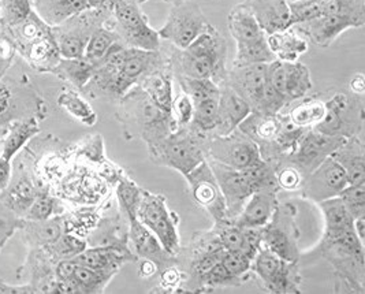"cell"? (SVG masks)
<instances>
[{"label":"cell","instance_id":"1","mask_svg":"<svg viewBox=\"0 0 365 294\" xmlns=\"http://www.w3.org/2000/svg\"><path fill=\"white\" fill-rule=\"evenodd\" d=\"M227 41L222 33L210 24L205 31L185 49H174L167 55L174 77L210 78L219 86L225 85Z\"/></svg>","mask_w":365,"mask_h":294},{"label":"cell","instance_id":"2","mask_svg":"<svg viewBox=\"0 0 365 294\" xmlns=\"http://www.w3.org/2000/svg\"><path fill=\"white\" fill-rule=\"evenodd\" d=\"M116 119L126 140H143L148 152L177 131L171 114L160 110L138 85L118 101Z\"/></svg>","mask_w":365,"mask_h":294},{"label":"cell","instance_id":"3","mask_svg":"<svg viewBox=\"0 0 365 294\" xmlns=\"http://www.w3.org/2000/svg\"><path fill=\"white\" fill-rule=\"evenodd\" d=\"M3 32L11 39L17 52L37 71L52 73L62 58L52 26L38 16L36 10Z\"/></svg>","mask_w":365,"mask_h":294},{"label":"cell","instance_id":"4","mask_svg":"<svg viewBox=\"0 0 365 294\" xmlns=\"http://www.w3.org/2000/svg\"><path fill=\"white\" fill-rule=\"evenodd\" d=\"M210 140L189 126L178 128L148 153L153 163L171 167L185 177L207 159Z\"/></svg>","mask_w":365,"mask_h":294},{"label":"cell","instance_id":"5","mask_svg":"<svg viewBox=\"0 0 365 294\" xmlns=\"http://www.w3.org/2000/svg\"><path fill=\"white\" fill-rule=\"evenodd\" d=\"M114 29L125 47L158 51L162 47L160 36L150 25V19L141 4L129 0L119 1L113 7Z\"/></svg>","mask_w":365,"mask_h":294},{"label":"cell","instance_id":"6","mask_svg":"<svg viewBox=\"0 0 365 294\" xmlns=\"http://www.w3.org/2000/svg\"><path fill=\"white\" fill-rule=\"evenodd\" d=\"M113 10L89 7L62 22L52 26L58 49L62 58H83L86 44L98 28H100Z\"/></svg>","mask_w":365,"mask_h":294},{"label":"cell","instance_id":"7","mask_svg":"<svg viewBox=\"0 0 365 294\" xmlns=\"http://www.w3.org/2000/svg\"><path fill=\"white\" fill-rule=\"evenodd\" d=\"M137 219L159 240L168 255L174 256L178 252V220L175 213L167 208L166 197L144 191Z\"/></svg>","mask_w":365,"mask_h":294},{"label":"cell","instance_id":"8","mask_svg":"<svg viewBox=\"0 0 365 294\" xmlns=\"http://www.w3.org/2000/svg\"><path fill=\"white\" fill-rule=\"evenodd\" d=\"M211 22L204 16L199 3L182 1L173 4L165 25L158 31L162 40L173 47L185 49L190 46Z\"/></svg>","mask_w":365,"mask_h":294},{"label":"cell","instance_id":"9","mask_svg":"<svg viewBox=\"0 0 365 294\" xmlns=\"http://www.w3.org/2000/svg\"><path fill=\"white\" fill-rule=\"evenodd\" d=\"M296 215L297 208L292 204L278 206L271 220L262 228V246L290 263H297L299 256Z\"/></svg>","mask_w":365,"mask_h":294},{"label":"cell","instance_id":"10","mask_svg":"<svg viewBox=\"0 0 365 294\" xmlns=\"http://www.w3.org/2000/svg\"><path fill=\"white\" fill-rule=\"evenodd\" d=\"M360 98L356 95L349 98L345 93H335L324 101L326 114L314 129L329 136H357L364 125V103Z\"/></svg>","mask_w":365,"mask_h":294},{"label":"cell","instance_id":"11","mask_svg":"<svg viewBox=\"0 0 365 294\" xmlns=\"http://www.w3.org/2000/svg\"><path fill=\"white\" fill-rule=\"evenodd\" d=\"M296 264L286 262L266 246H260L252 260L250 271L271 293H299V277Z\"/></svg>","mask_w":365,"mask_h":294},{"label":"cell","instance_id":"12","mask_svg":"<svg viewBox=\"0 0 365 294\" xmlns=\"http://www.w3.org/2000/svg\"><path fill=\"white\" fill-rule=\"evenodd\" d=\"M207 158L240 171L263 161L259 146L238 129L227 136L212 137Z\"/></svg>","mask_w":365,"mask_h":294},{"label":"cell","instance_id":"13","mask_svg":"<svg viewBox=\"0 0 365 294\" xmlns=\"http://www.w3.org/2000/svg\"><path fill=\"white\" fill-rule=\"evenodd\" d=\"M348 137L329 136L324 133L307 129L301 136L296 149L283 161L296 166L304 174H309L326 158L331 156L332 152L341 147Z\"/></svg>","mask_w":365,"mask_h":294},{"label":"cell","instance_id":"14","mask_svg":"<svg viewBox=\"0 0 365 294\" xmlns=\"http://www.w3.org/2000/svg\"><path fill=\"white\" fill-rule=\"evenodd\" d=\"M348 185L345 170L329 156L302 182V197L317 204L323 200L338 196Z\"/></svg>","mask_w":365,"mask_h":294},{"label":"cell","instance_id":"15","mask_svg":"<svg viewBox=\"0 0 365 294\" xmlns=\"http://www.w3.org/2000/svg\"><path fill=\"white\" fill-rule=\"evenodd\" d=\"M267 73L271 85L290 103L305 98L314 86L309 69L299 61L283 62L275 59L268 64Z\"/></svg>","mask_w":365,"mask_h":294},{"label":"cell","instance_id":"16","mask_svg":"<svg viewBox=\"0 0 365 294\" xmlns=\"http://www.w3.org/2000/svg\"><path fill=\"white\" fill-rule=\"evenodd\" d=\"M185 178L192 189V195L196 203L204 207L207 211H210L215 218L216 223L229 222L225 198L222 196L215 176L207 159L189 174H186Z\"/></svg>","mask_w":365,"mask_h":294},{"label":"cell","instance_id":"17","mask_svg":"<svg viewBox=\"0 0 365 294\" xmlns=\"http://www.w3.org/2000/svg\"><path fill=\"white\" fill-rule=\"evenodd\" d=\"M365 21L348 14H331L323 16L293 25V28L301 33L309 43L317 47L326 49L348 29L363 28Z\"/></svg>","mask_w":365,"mask_h":294},{"label":"cell","instance_id":"18","mask_svg":"<svg viewBox=\"0 0 365 294\" xmlns=\"http://www.w3.org/2000/svg\"><path fill=\"white\" fill-rule=\"evenodd\" d=\"M207 162L215 176L222 196L225 198L227 218L232 222L237 215L241 213L247 200L255 191L240 170H234L232 167L219 163L210 158H207Z\"/></svg>","mask_w":365,"mask_h":294},{"label":"cell","instance_id":"19","mask_svg":"<svg viewBox=\"0 0 365 294\" xmlns=\"http://www.w3.org/2000/svg\"><path fill=\"white\" fill-rule=\"evenodd\" d=\"M267 67L268 64L232 67L227 73L226 83L248 103L252 113L259 110L269 82Z\"/></svg>","mask_w":365,"mask_h":294},{"label":"cell","instance_id":"20","mask_svg":"<svg viewBox=\"0 0 365 294\" xmlns=\"http://www.w3.org/2000/svg\"><path fill=\"white\" fill-rule=\"evenodd\" d=\"M133 85L126 81L116 66L110 61H101L89 82L83 86V92L91 98H100L104 101H119Z\"/></svg>","mask_w":365,"mask_h":294},{"label":"cell","instance_id":"21","mask_svg":"<svg viewBox=\"0 0 365 294\" xmlns=\"http://www.w3.org/2000/svg\"><path fill=\"white\" fill-rule=\"evenodd\" d=\"M277 192L278 189L255 191L232 223L241 229L266 226L278 207Z\"/></svg>","mask_w":365,"mask_h":294},{"label":"cell","instance_id":"22","mask_svg":"<svg viewBox=\"0 0 365 294\" xmlns=\"http://www.w3.org/2000/svg\"><path fill=\"white\" fill-rule=\"evenodd\" d=\"M248 103L241 98L227 83L220 86L217 104V122L212 137L227 136L238 129L240 123L250 114ZM211 137V138H212Z\"/></svg>","mask_w":365,"mask_h":294},{"label":"cell","instance_id":"23","mask_svg":"<svg viewBox=\"0 0 365 294\" xmlns=\"http://www.w3.org/2000/svg\"><path fill=\"white\" fill-rule=\"evenodd\" d=\"M244 3L266 34L281 32L293 25L289 0H244Z\"/></svg>","mask_w":365,"mask_h":294},{"label":"cell","instance_id":"24","mask_svg":"<svg viewBox=\"0 0 365 294\" xmlns=\"http://www.w3.org/2000/svg\"><path fill=\"white\" fill-rule=\"evenodd\" d=\"M227 26L237 49L259 44L267 40V34L260 28L247 4L242 1L234 6L227 16Z\"/></svg>","mask_w":365,"mask_h":294},{"label":"cell","instance_id":"25","mask_svg":"<svg viewBox=\"0 0 365 294\" xmlns=\"http://www.w3.org/2000/svg\"><path fill=\"white\" fill-rule=\"evenodd\" d=\"M134 256L125 248L115 245H100L86 248L81 253H78L73 260L93 270L115 273L119 267L128 260H133Z\"/></svg>","mask_w":365,"mask_h":294},{"label":"cell","instance_id":"26","mask_svg":"<svg viewBox=\"0 0 365 294\" xmlns=\"http://www.w3.org/2000/svg\"><path fill=\"white\" fill-rule=\"evenodd\" d=\"M138 86L160 110L171 114L174 100V74L168 62L166 66L152 71L145 78H143Z\"/></svg>","mask_w":365,"mask_h":294},{"label":"cell","instance_id":"27","mask_svg":"<svg viewBox=\"0 0 365 294\" xmlns=\"http://www.w3.org/2000/svg\"><path fill=\"white\" fill-rule=\"evenodd\" d=\"M331 158L345 170L349 185L364 182V143L359 136L348 137L341 147L332 152Z\"/></svg>","mask_w":365,"mask_h":294},{"label":"cell","instance_id":"28","mask_svg":"<svg viewBox=\"0 0 365 294\" xmlns=\"http://www.w3.org/2000/svg\"><path fill=\"white\" fill-rule=\"evenodd\" d=\"M267 43L274 58L283 62H297L309 49V41L293 26L281 32L267 34Z\"/></svg>","mask_w":365,"mask_h":294},{"label":"cell","instance_id":"29","mask_svg":"<svg viewBox=\"0 0 365 294\" xmlns=\"http://www.w3.org/2000/svg\"><path fill=\"white\" fill-rule=\"evenodd\" d=\"M130 229H129V238L133 248L135 256L141 259H147L155 263L158 268L168 262L171 255H168L166 249L159 243V240L147 229L144 225L138 222V219L129 220Z\"/></svg>","mask_w":365,"mask_h":294},{"label":"cell","instance_id":"30","mask_svg":"<svg viewBox=\"0 0 365 294\" xmlns=\"http://www.w3.org/2000/svg\"><path fill=\"white\" fill-rule=\"evenodd\" d=\"M38 192L40 188H37V185L31 177H19L13 183L10 182L7 189L0 193V206L24 218L25 213L31 208V206L34 204V198Z\"/></svg>","mask_w":365,"mask_h":294},{"label":"cell","instance_id":"31","mask_svg":"<svg viewBox=\"0 0 365 294\" xmlns=\"http://www.w3.org/2000/svg\"><path fill=\"white\" fill-rule=\"evenodd\" d=\"M24 240L31 248H40L53 244L65 233V220L53 216L46 220H26L19 230Z\"/></svg>","mask_w":365,"mask_h":294},{"label":"cell","instance_id":"32","mask_svg":"<svg viewBox=\"0 0 365 294\" xmlns=\"http://www.w3.org/2000/svg\"><path fill=\"white\" fill-rule=\"evenodd\" d=\"M34 10L50 26H56L83 10L89 9L88 0H32Z\"/></svg>","mask_w":365,"mask_h":294},{"label":"cell","instance_id":"33","mask_svg":"<svg viewBox=\"0 0 365 294\" xmlns=\"http://www.w3.org/2000/svg\"><path fill=\"white\" fill-rule=\"evenodd\" d=\"M40 131V126L36 118L14 122L1 141L0 156L13 161L18 152L25 147L34 136Z\"/></svg>","mask_w":365,"mask_h":294},{"label":"cell","instance_id":"34","mask_svg":"<svg viewBox=\"0 0 365 294\" xmlns=\"http://www.w3.org/2000/svg\"><path fill=\"white\" fill-rule=\"evenodd\" d=\"M95 70L96 65L89 62L86 58H61L52 70V74L83 91V86L92 78Z\"/></svg>","mask_w":365,"mask_h":294},{"label":"cell","instance_id":"35","mask_svg":"<svg viewBox=\"0 0 365 294\" xmlns=\"http://www.w3.org/2000/svg\"><path fill=\"white\" fill-rule=\"evenodd\" d=\"M294 106L286 113L290 122L299 128L314 129L326 114V103L320 98H302L292 101Z\"/></svg>","mask_w":365,"mask_h":294},{"label":"cell","instance_id":"36","mask_svg":"<svg viewBox=\"0 0 365 294\" xmlns=\"http://www.w3.org/2000/svg\"><path fill=\"white\" fill-rule=\"evenodd\" d=\"M324 216V235H334L353 229V216L339 197H331L317 203Z\"/></svg>","mask_w":365,"mask_h":294},{"label":"cell","instance_id":"37","mask_svg":"<svg viewBox=\"0 0 365 294\" xmlns=\"http://www.w3.org/2000/svg\"><path fill=\"white\" fill-rule=\"evenodd\" d=\"M118 41H120V40L114 29V18L111 14L100 28L92 33V36L86 44L83 58H86L93 65L98 66L100 61L108 54V51Z\"/></svg>","mask_w":365,"mask_h":294},{"label":"cell","instance_id":"38","mask_svg":"<svg viewBox=\"0 0 365 294\" xmlns=\"http://www.w3.org/2000/svg\"><path fill=\"white\" fill-rule=\"evenodd\" d=\"M58 106L63 108L67 114L78 119L86 126H95L98 122V114L89 104L86 98H83L78 92L73 89H65L61 92L56 100Z\"/></svg>","mask_w":365,"mask_h":294},{"label":"cell","instance_id":"39","mask_svg":"<svg viewBox=\"0 0 365 294\" xmlns=\"http://www.w3.org/2000/svg\"><path fill=\"white\" fill-rule=\"evenodd\" d=\"M217 104L219 98H205L195 103V114L189 128L211 138L217 122Z\"/></svg>","mask_w":365,"mask_h":294},{"label":"cell","instance_id":"40","mask_svg":"<svg viewBox=\"0 0 365 294\" xmlns=\"http://www.w3.org/2000/svg\"><path fill=\"white\" fill-rule=\"evenodd\" d=\"M143 192L140 186H137L133 181L120 178L116 186V198L119 204V210L128 218V220L137 219V211L143 198Z\"/></svg>","mask_w":365,"mask_h":294},{"label":"cell","instance_id":"41","mask_svg":"<svg viewBox=\"0 0 365 294\" xmlns=\"http://www.w3.org/2000/svg\"><path fill=\"white\" fill-rule=\"evenodd\" d=\"M185 92L193 103L210 98L220 96V86L210 78H192V77H175Z\"/></svg>","mask_w":365,"mask_h":294},{"label":"cell","instance_id":"42","mask_svg":"<svg viewBox=\"0 0 365 294\" xmlns=\"http://www.w3.org/2000/svg\"><path fill=\"white\" fill-rule=\"evenodd\" d=\"M34 10L32 0H0V29L14 26Z\"/></svg>","mask_w":365,"mask_h":294},{"label":"cell","instance_id":"43","mask_svg":"<svg viewBox=\"0 0 365 294\" xmlns=\"http://www.w3.org/2000/svg\"><path fill=\"white\" fill-rule=\"evenodd\" d=\"M43 248L50 253L51 258L58 263L63 259L76 258L78 253L83 252V249H86L88 245L78 237L66 233V234H62L53 244L43 246Z\"/></svg>","mask_w":365,"mask_h":294},{"label":"cell","instance_id":"44","mask_svg":"<svg viewBox=\"0 0 365 294\" xmlns=\"http://www.w3.org/2000/svg\"><path fill=\"white\" fill-rule=\"evenodd\" d=\"M59 213H62L61 203L55 198L50 196L46 191L40 189L37 196L34 198V204L25 213L24 219L26 220H46L53 216H58Z\"/></svg>","mask_w":365,"mask_h":294},{"label":"cell","instance_id":"45","mask_svg":"<svg viewBox=\"0 0 365 294\" xmlns=\"http://www.w3.org/2000/svg\"><path fill=\"white\" fill-rule=\"evenodd\" d=\"M338 197L342 200L349 213L354 218L365 215V183L348 185Z\"/></svg>","mask_w":365,"mask_h":294},{"label":"cell","instance_id":"46","mask_svg":"<svg viewBox=\"0 0 365 294\" xmlns=\"http://www.w3.org/2000/svg\"><path fill=\"white\" fill-rule=\"evenodd\" d=\"M219 231H217V238L222 248L225 250H245V235L244 230L234 225L232 222H223L217 223Z\"/></svg>","mask_w":365,"mask_h":294},{"label":"cell","instance_id":"47","mask_svg":"<svg viewBox=\"0 0 365 294\" xmlns=\"http://www.w3.org/2000/svg\"><path fill=\"white\" fill-rule=\"evenodd\" d=\"M195 114V103L185 92H180L174 100L171 107V116L178 128H186L190 125Z\"/></svg>","mask_w":365,"mask_h":294},{"label":"cell","instance_id":"48","mask_svg":"<svg viewBox=\"0 0 365 294\" xmlns=\"http://www.w3.org/2000/svg\"><path fill=\"white\" fill-rule=\"evenodd\" d=\"M200 280L202 286L207 288H226V286H237L240 285L241 279L235 278L232 275L222 262L216 263L214 267H211L207 273H204Z\"/></svg>","mask_w":365,"mask_h":294},{"label":"cell","instance_id":"49","mask_svg":"<svg viewBox=\"0 0 365 294\" xmlns=\"http://www.w3.org/2000/svg\"><path fill=\"white\" fill-rule=\"evenodd\" d=\"M275 167V177L279 188L284 191H294L299 189L304 182V176L296 166H293L286 161H282Z\"/></svg>","mask_w":365,"mask_h":294},{"label":"cell","instance_id":"50","mask_svg":"<svg viewBox=\"0 0 365 294\" xmlns=\"http://www.w3.org/2000/svg\"><path fill=\"white\" fill-rule=\"evenodd\" d=\"M252 260L250 255L242 250H226L222 258V264L235 278L241 279L250 273Z\"/></svg>","mask_w":365,"mask_h":294},{"label":"cell","instance_id":"51","mask_svg":"<svg viewBox=\"0 0 365 294\" xmlns=\"http://www.w3.org/2000/svg\"><path fill=\"white\" fill-rule=\"evenodd\" d=\"M24 222V218L0 206V250L17 231L22 229Z\"/></svg>","mask_w":365,"mask_h":294},{"label":"cell","instance_id":"52","mask_svg":"<svg viewBox=\"0 0 365 294\" xmlns=\"http://www.w3.org/2000/svg\"><path fill=\"white\" fill-rule=\"evenodd\" d=\"M17 49L11 39L0 29V81L14 64Z\"/></svg>","mask_w":365,"mask_h":294},{"label":"cell","instance_id":"53","mask_svg":"<svg viewBox=\"0 0 365 294\" xmlns=\"http://www.w3.org/2000/svg\"><path fill=\"white\" fill-rule=\"evenodd\" d=\"M11 180H13L11 161L0 156V193L7 189Z\"/></svg>","mask_w":365,"mask_h":294},{"label":"cell","instance_id":"54","mask_svg":"<svg viewBox=\"0 0 365 294\" xmlns=\"http://www.w3.org/2000/svg\"><path fill=\"white\" fill-rule=\"evenodd\" d=\"M11 106V91L7 85L0 81V119L10 110Z\"/></svg>","mask_w":365,"mask_h":294},{"label":"cell","instance_id":"55","mask_svg":"<svg viewBox=\"0 0 365 294\" xmlns=\"http://www.w3.org/2000/svg\"><path fill=\"white\" fill-rule=\"evenodd\" d=\"M180 278H181V275L174 267H167L162 274V282L167 288L177 286L180 283Z\"/></svg>","mask_w":365,"mask_h":294},{"label":"cell","instance_id":"56","mask_svg":"<svg viewBox=\"0 0 365 294\" xmlns=\"http://www.w3.org/2000/svg\"><path fill=\"white\" fill-rule=\"evenodd\" d=\"M350 92L356 96H364L365 92V77L364 74H356L349 83Z\"/></svg>","mask_w":365,"mask_h":294},{"label":"cell","instance_id":"57","mask_svg":"<svg viewBox=\"0 0 365 294\" xmlns=\"http://www.w3.org/2000/svg\"><path fill=\"white\" fill-rule=\"evenodd\" d=\"M119 1H129V0H88L91 7H95V9H108V10H113V7ZM134 1L143 4L147 0H134Z\"/></svg>","mask_w":365,"mask_h":294},{"label":"cell","instance_id":"58","mask_svg":"<svg viewBox=\"0 0 365 294\" xmlns=\"http://www.w3.org/2000/svg\"><path fill=\"white\" fill-rule=\"evenodd\" d=\"M156 271H158V265L155 263L143 259V262L140 264V275L141 277L148 278V277H152Z\"/></svg>","mask_w":365,"mask_h":294},{"label":"cell","instance_id":"59","mask_svg":"<svg viewBox=\"0 0 365 294\" xmlns=\"http://www.w3.org/2000/svg\"><path fill=\"white\" fill-rule=\"evenodd\" d=\"M353 229L356 235L359 237V240L364 244L365 241V215L364 216H359L353 219Z\"/></svg>","mask_w":365,"mask_h":294},{"label":"cell","instance_id":"60","mask_svg":"<svg viewBox=\"0 0 365 294\" xmlns=\"http://www.w3.org/2000/svg\"><path fill=\"white\" fill-rule=\"evenodd\" d=\"M162 1H166V3H170L173 6V4L182 3V1H196V3H200V1H223V0H162Z\"/></svg>","mask_w":365,"mask_h":294},{"label":"cell","instance_id":"61","mask_svg":"<svg viewBox=\"0 0 365 294\" xmlns=\"http://www.w3.org/2000/svg\"><path fill=\"white\" fill-rule=\"evenodd\" d=\"M0 151H1V143H0Z\"/></svg>","mask_w":365,"mask_h":294}]
</instances>
